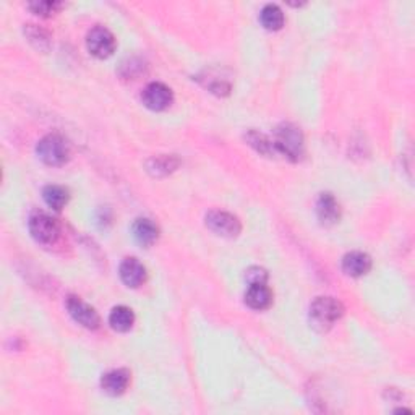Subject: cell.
<instances>
[{
  "label": "cell",
  "instance_id": "cell-1",
  "mask_svg": "<svg viewBox=\"0 0 415 415\" xmlns=\"http://www.w3.org/2000/svg\"><path fill=\"white\" fill-rule=\"evenodd\" d=\"M344 315L342 303L332 297H317L310 305V323L317 331H328Z\"/></svg>",
  "mask_w": 415,
  "mask_h": 415
},
{
  "label": "cell",
  "instance_id": "cell-2",
  "mask_svg": "<svg viewBox=\"0 0 415 415\" xmlns=\"http://www.w3.org/2000/svg\"><path fill=\"white\" fill-rule=\"evenodd\" d=\"M273 143L278 153L290 161H299L305 153V140H303L300 128L292 124L279 125L274 132Z\"/></svg>",
  "mask_w": 415,
  "mask_h": 415
},
{
  "label": "cell",
  "instance_id": "cell-3",
  "mask_svg": "<svg viewBox=\"0 0 415 415\" xmlns=\"http://www.w3.org/2000/svg\"><path fill=\"white\" fill-rule=\"evenodd\" d=\"M29 233L38 243L44 247H52L61 238V226L58 222L44 211H34L28 221Z\"/></svg>",
  "mask_w": 415,
  "mask_h": 415
},
{
  "label": "cell",
  "instance_id": "cell-4",
  "mask_svg": "<svg viewBox=\"0 0 415 415\" xmlns=\"http://www.w3.org/2000/svg\"><path fill=\"white\" fill-rule=\"evenodd\" d=\"M36 151L39 159L48 166H62L70 159V145L65 138L57 133L41 138Z\"/></svg>",
  "mask_w": 415,
  "mask_h": 415
},
{
  "label": "cell",
  "instance_id": "cell-5",
  "mask_svg": "<svg viewBox=\"0 0 415 415\" xmlns=\"http://www.w3.org/2000/svg\"><path fill=\"white\" fill-rule=\"evenodd\" d=\"M86 48L98 58H107L115 51V38L106 26L98 25L86 36Z\"/></svg>",
  "mask_w": 415,
  "mask_h": 415
},
{
  "label": "cell",
  "instance_id": "cell-6",
  "mask_svg": "<svg viewBox=\"0 0 415 415\" xmlns=\"http://www.w3.org/2000/svg\"><path fill=\"white\" fill-rule=\"evenodd\" d=\"M206 226L208 229H211L218 236L229 238L237 237L242 231V224L237 216L221 211V209H213L206 214Z\"/></svg>",
  "mask_w": 415,
  "mask_h": 415
},
{
  "label": "cell",
  "instance_id": "cell-7",
  "mask_svg": "<svg viewBox=\"0 0 415 415\" xmlns=\"http://www.w3.org/2000/svg\"><path fill=\"white\" fill-rule=\"evenodd\" d=\"M65 307L68 310L70 317H72L78 325L86 330H98L101 325V318L95 308L88 305L85 300H81L77 295H68Z\"/></svg>",
  "mask_w": 415,
  "mask_h": 415
},
{
  "label": "cell",
  "instance_id": "cell-8",
  "mask_svg": "<svg viewBox=\"0 0 415 415\" xmlns=\"http://www.w3.org/2000/svg\"><path fill=\"white\" fill-rule=\"evenodd\" d=\"M142 101L151 110H164L172 104L174 95L167 85L159 83V81H153V83H149L143 90Z\"/></svg>",
  "mask_w": 415,
  "mask_h": 415
},
{
  "label": "cell",
  "instance_id": "cell-9",
  "mask_svg": "<svg viewBox=\"0 0 415 415\" xmlns=\"http://www.w3.org/2000/svg\"><path fill=\"white\" fill-rule=\"evenodd\" d=\"M128 384H130V372L125 370V368H115V370L104 373L101 378V388L104 389V393L110 396L124 394Z\"/></svg>",
  "mask_w": 415,
  "mask_h": 415
},
{
  "label": "cell",
  "instance_id": "cell-10",
  "mask_svg": "<svg viewBox=\"0 0 415 415\" xmlns=\"http://www.w3.org/2000/svg\"><path fill=\"white\" fill-rule=\"evenodd\" d=\"M119 274L122 283L128 288H140L146 280V268L140 260L137 258H125L120 263Z\"/></svg>",
  "mask_w": 415,
  "mask_h": 415
},
{
  "label": "cell",
  "instance_id": "cell-11",
  "mask_svg": "<svg viewBox=\"0 0 415 415\" xmlns=\"http://www.w3.org/2000/svg\"><path fill=\"white\" fill-rule=\"evenodd\" d=\"M372 270V258L370 255L364 251H350L342 256V271L347 276L360 278Z\"/></svg>",
  "mask_w": 415,
  "mask_h": 415
},
{
  "label": "cell",
  "instance_id": "cell-12",
  "mask_svg": "<svg viewBox=\"0 0 415 415\" xmlns=\"http://www.w3.org/2000/svg\"><path fill=\"white\" fill-rule=\"evenodd\" d=\"M317 216L321 221V224L331 226L336 224L341 218V206L332 194H321L317 200Z\"/></svg>",
  "mask_w": 415,
  "mask_h": 415
},
{
  "label": "cell",
  "instance_id": "cell-13",
  "mask_svg": "<svg viewBox=\"0 0 415 415\" xmlns=\"http://www.w3.org/2000/svg\"><path fill=\"white\" fill-rule=\"evenodd\" d=\"M132 232L135 241L143 245V247H149L153 245L157 237H159V227H157L153 221L148 218H140L132 226Z\"/></svg>",
  "mask_w": 415,
  "mask_h": 415
},
{
  "label": "cell",
  "instance_id": "cell-14",
  "mask_svg": "<svg viewBox=\"0 0 415 415\" xmlns=\"http://www.w3.org/2000/svg\"><path fill=\"white\" fill-rule=\"evenodd\" d=\"M273 294L266 284H248L245 303L253 310H265L271 305Z\"/></svg>",
  "mask_w": 415,
  "mask_h": 415
},
{
  "label": "cell",
  "instance_id": "cell-15",
  "mask_svg": "<svg viewBox=\"0 0 415 415\" xmlns=\"http://www.w3.org/2000/svg\"><path fill=\"white\" fill-rule=\"evenodd\" d=\"M177 167H179V159L175 156H169V154L154 156L146 161V169H148V172L151 175H156V177H162V175L171 174Z\"/></svg>",
  "mask_w": 415,
  "mask_h": 415
},
{
  "label": "cell",
  "instance_id": "cell-16",
  "mask_svg": "<svg viewBox=\"0 0 415 415\" xmlns=\"http://www.w3.org/2000/svg\"><path fill=\"white\" fill-rule=\"evenodd\" d=\"M135 323V313H133L132 308H128L125 305H119L112 308V312L109 315V325L112 326V330L119 332L128 331Z\"/></svg>",
  "mask_w": 415,
  "mask_h": 415
},
{
  "label": "cell",
  "instance_id": "cell-17",
  "mask_svg": "<svg viewBox=\"0 0 415 415\" xmlns=\"http://www.w3.org/2000/svg\"><path fill=\"white\" fill-rule=\"evenodd\" d=\"M261 25L271 31H278L284 26V14L276 4H266L260 11Z\"/></svg>",
  "mask_w": 415,
  "mask_h": 415
},
{
  "label": "cell",
  "instance_id": "cell-18",
  "mask_svg": "<svg viewBox=\"0 0 415 415\" xmlns=\"http://www.w3.org/2000/svg\"><path fill=\"white\" fill-rule=\"evenodd\" d=\"M43 198L49 208L61 211V209L68 203L70 194L65 187L62 185H48L43 190Z\"/></svg>",
  "mask_w": 415,
  "mask_h": 415
},
{
  "label": "cell",
  "instance_id": "cell-19",
  "mask_svg": "<svg viewBox=\"0 0 415 415\" xmlns=\"http://www.w3.org/2000/svg\"><path fill=\"white\" fill-rule=\"evenodd\" d=\"M245 138H247V142L248 145L253 146V148L258 151V153L261 154H266V156H271V154H276L278 151L276 148H274V143L271 142L270 138L263 135V133H258V132H248L247 135H245Z\"/></svg>",
  "mask_w": 415,
  "mask_h": 415
},
{
  "label": "cell",
  "instance_id": "cell-20",
  "mask_svg": "<svg viewBox=\"0 0 415 415\" xmlns=\"http://www.w3.org/2000/svg\"><path fill=\"white\" fill-rule=\"evenodd\" d=\"M25 34H26V38H28L29 43H31L36 49L46 51L49 48L51 36H49V33L46 31V29L39 28L36 25H28L25 28Z\"/></svg>",
  "mask_w": 415,
  "mask_h": 415
},
{
  "label": "cell",
  "instance_id": "cell-21",
  "mask_svg": "<svg viewBox=\"0 0 415 415\" xmlns=\"http://www.w3.org/2000/svg\"><path fill=\"white\" fill-rule=\"evenodd\" d=\"M34 14H38L41 16H51L54 15L56 11L62 7V4L58 2H51V0H38V2H31L28 5Z\"/></svg>",
  "mask_w": 415,
  "mask_h": 415
},
{
  "label": "cell",
  "instance_id": "cell-22",
  "mask_svg": "<svg viewBox=\"0 0 415 415\" xmlns=\"http://www.w3.org/2000/svg\"><path fill=\"white\" fill-rule=\"evenodd\" d=\"M245 279H247L248 284H266L268 280V273L265 268L260 266H251L245 271Z\"/></svg>",
  "mask_w": 415,
  "mask_h": 415
}]
</instances>
